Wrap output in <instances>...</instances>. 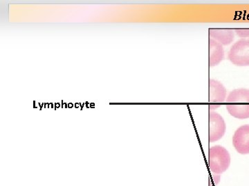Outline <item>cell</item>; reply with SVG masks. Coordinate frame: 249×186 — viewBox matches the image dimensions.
Masks as SVG:
<instances>
[{
  "label": "cell",
  "instance_id": "1",
  "mask_svg": "<svg viewBox=\"0 0 249 186\" xmlns=\"http://www.w3.org/2000/svg\"><path fill=\"white\" fill-rule=\"evenodd\" d=\"M227 110L235 118H249V89L233 90L226 99Z\"/></svg>",
  "mask_w": 249,
  "mask_h": 186
},
{
  "label": "cell",
  "instance_id": "2",
  "mask_svg": "<svg viewBox=\"0 0 249 186\" xmlns=\"http://www.w3.org/2000/svg\"><path fill=\"white\" fill-rule=\"evenodd\" d=\"M231 164V155L222 146L211 147L209 152V165L211 172L219 174L227 171Z\"/></svg>",
  "mask_w": 249,
  "mask_h": 186
},
{
  "label": "cell",
  "instance_id": "3",
  "mask_svg": "<svg viewBox=\"0 0 249 186\" xmlns=\"http://www.w3.org/2000/svg\"><path fill=\"white\" fill-rule=\"evenodd\" d=\"M228 58L232 64L237 66H249V38L236 42L231 47Z\"/></svg>",
  "mask_w": 249,
  "mask_h": 186
},
{
  "label": "cell",
  "instance_id": "4",
  "mask_svg": "<svg viewBox=\"0 0 249 186\" xmlns=\"http://www.w3.org/2000/svg\"><path fill=\"white\" fill-rule=\"evenodd\" d=\"M209 141H217L224 137L227 124L224 118L217 112L210 111L209 115Z\"/></svg>",
  "mask_w": 249,
  "mask_h": 186
},
{
  "label": "cell",
  "instance_id": "5",
  "mask_svg": "<svg viewBox=\"0 0 249 186\" xmlns=\"http://www.w3.org/2000/svg\"><path fill=\"white\" fill-rule=\"evenodd\" d=\"M210 109L214 110L226 102L227 91L224 85L217 80L211 79L209 82Z\"/></svg>",
  "mask_w": 249,
  "mask_h": 186
},
{
  "label": "cell",
  "instance_id": "6",
  "mask_svg": "<svg viewBox=\"0 0 249 186\" xmlns=\"http://www.w3.org/2000/svg\"><path fill=\"white\" fill-rule=\"evenodd\" d=\"M232 144L237 153L249 154V125H242L236 130L232 137Z\"/></svg>",
  "mask_w": 249,
  "mask_h": 186
},
{
  "label": "cell",
  "instance_id": "7",
  "mask_svg": "<svg viewBox=\"0 0 249 186\" xmlns=\"http://www.w3.org/2000/svg\"><path fill=\"white\" fill-rule=\"evenodd\" d=\"M209 38L215 40L222 46L231 45L235 39V32L229 29H210Z\"/></svg>",
  "mask_w": 249,
  "mask_h": 186
},
{
  "label": "cell",
  "instance_id": "8",
  "mask_svg": "<svg viewBox=\"0 0 249 186\" xmlns=\"http://www.w3.org/2000/svg\"><path fill=\"white\" fill-rule=\"evenodd\" d=\"M210 67L217 66L224 59V50L223 46L215 40L209 38V40Z\"/></svg>",
  "mask_w": 249,
  "mask_h": 186
},
{
  "label": "cell",
  "instance_id": "9",
  "mask_svg": "<svg viewBox=\"0 0 249 186\" xmlns=\"http://www.w3.org/2000/svg\"><path fill=\"white\" fill-rule=\"evenodd\" d=\"M234 31L239 37H243V38L249 37V29H235Z\"/></svg>",
  "mask_w": 249,
  "mask_h": 186
}]
</instances>
